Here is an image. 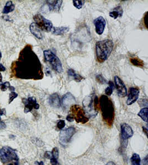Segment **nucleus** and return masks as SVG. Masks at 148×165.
Instances as JSON below:
<instances>
[{
  "mask_svg": "<svg viewBox=\"0 0 148 165\" xmlns=\"http://www.w3.org/2000/svg\"><path fill=\"white\" fill-rule=\"evenodd\" d=\"M12 76L16 78L38 80L44 76L42 65L31 45L21 51L17 60L11 65Z\"/></svg>",
  "mask_w": 148,
  "mask_h": 165,
  "instance_id": "nucleus-1",
  "label": "nucleus"
},
{
  "mask_svg": "<svg viewBox=\"0 0 148 165\" xmlns=\"http://www.w3.org/2000/svg\"><path fill=\"white\" fill-rule=\"evenodd\" d=\"M100 108L104 122L108 127H111L115 118L114 104L108 96L102 95L99 99Z\"/></svg>",
  "mask_w": 148,
  "mask_h": 165,
  "instance_id": "nucleus-2",
  "label": "nucleus"
},
{
  "mask_svg": "<svg viewBox=\"0 0 148 165\" xmlns=\"http://www.w3.org/2000/svg\"><path fill=\"white\" fill-rule=\"evenodd\" d=\"M114 43L110 39L98 41L95 44V53L97 61L103 63L106 61L113 52Z\"/></svg>",
  "mask_w": 148,
  "mask_h": 165,
  "instance_id": "nucleus-3",
  "label": "nucleus"
},
{
  "mask_svg": "<svg viewBox=\"0 0 148 165\" xmlns=\"http://www.w3.org/2000/svg\"><path fill=\"white\" fill-rule=\"evenodd\" d=\"M82 103L83 109L89 117H94L97 116L99 109V101L96 95L92 94L86 97Z\"/></svg>",
  "mask_w": 148,
  "mask_h": 165,
  "instance_id": "nucleus-4",
  "label": "nucleus"
},
{
  "mask_svg": "<svg viewBox=\"0 0 148 165\" xmlns=\"http://www.w3.org/2000/svg\"><path fill=\"white\" fill-rule=\"evenodd\" d=\"M44 58L46 62L49 63L52 68L58 73L63 72L62 62L57 55L52 52L51 50H46L43 52Z\"/></svg>",
  "mask_w": 148,
  "mask_h": 165,
  "instance_id": "nucleus-5",
  "label": "nucleus"
},
{
  "mask_svg": "<svg viewBox=\"0 0 148 165\" xmlns=\"http://www.w3.org/2000/svg\"><path fill=\"white\" fill-rule=\"evenodd\" d=\"M69 112L68 115L71 117L73 121L76 120L77 123L85 124L89 121V118L86 116L84 110L79 105L74 104L72 105Z\"/></svg>",
  "mask_w": 148,
  "mask_h": 165,
  "instance_id": "nucleus-6",
  "label": "nucleus"
},
{
  "mask_svg": "<svg viewBox=\"0 0 148 165\" xmlns=\"http://www.w3.org/2000/svg\"><path fill=\"white\" fill-rule=\"evenodd\" d=\"M0 161L3 163L14 161L18 162L19 158L16 151L10 147H3L0 149Z\"/></svg>",
  "mask_w": 148,
  "mask_h": 165,
  "instance_id": "nucleus-7",
  "label": "nucleus"
},
{
  "mask_svg": "<svg viewBox=\"0 0 148 165\" xmlns=\"http://www.w3.org/2000/svg\"><path fill=\"white\" fill-rule=\"evenodd\" d=\"M33 20L35 21L34 23L39 27L41 30L47 32L51 31L52 29L53 28L52 23L51 21L43 17L42 14H38L34 15Z\"/></svg>",
  "mask_w": 148,
  "mask_h": 165,
  "instance_id": "nucleus-8",
  "label": "nucleus"
},
{
  "mask_svg": "<svg viewBox=\"0 0 148 165\" xmlns=\"http://www.w3.org/2000/svg\"><path fill=\"white\" fill-rule=\"evenodd\" d=\"M76 133V129L73 127L68 128L60 132L59 142L63 147H66Z\"/></svg>",
  "mask_w": 148,
  "mask_h": 165,
  "instance_id": "nucleus-9",
  "label": "nucleus"
},
{
  "mask_svg": "<svg viewBox=\"0 0 148 165\" xmlns=\"http://www.w3.org/2000/svg\"><path fill=\"white\" fill-rule=\"evenodd\" d=\"M22 102L25 104V113L30 112L33 109H38L40 108V105L37 103V99L33 97H31L28 98H23Z\"/></svg>",
  "mask_w": 148,
  "mask_h": 165,
  "instance_id": "nucleus-10",
  "label": "nucleus"
},
{
  "mask_svg": "<svg viewBox=\"0 0 148 165\" xmlns=\"http://www.w3.org/2000/svg\"><path fill=\"white\" fill-rule=\"evenodd\" d=\"M114 82L118 96L121 98L125 97L127 95V89L124 82L118 76H114Z\"/></svg>",
  "mask_w": 148,
  "mask_h": 165,
  "instance_id": "nucleus-11",
  "label": "nucleus"
},
{
  "mask_svg": "<svg viewBox=\"0 0 148 165\" xmlns=\"http://www.w3.org/2000/svg\"><path fill=\"white\" fill-rule=\"evenodd\" d=\"M94 26L95 29V32L98 35H102L104 31L106 26V21L103 16H99L96 18L94 20Z\"/></svg>",
  "mask_w": 148,
  "mask_h": 165,
  "instance_id": "nucleus-12",
  "label": "nucleus"
},
{
  "mask_svg": "<svg viewBox=\"0 0 148 165\" xmlns=\"http://www.w3.org/2000/svg\"><path fill=\"white\" fill-rule=\"evenodd\" d=\"M140 90L137 88L131 87L129 90L128 97L127 101V104L130 105L134 104L135 101L139 98Z\"/></svg>",
  "mask_w": 148,
  "mask_h": 165,
  "instance_id": "nucleus-13",
  "label": "nucleus"
},
{
  "mask_svg": "<svg viewBox=\"0 0 148 165\" xmlns=\"http://www.w3.org/2000/svg\"><path fill=\"white\" fill-rule=\"evenodd\" d=\"M133 131L131 127L127 123L121 125V136L123 141H128L129 138L133 136Z\"/></svg>",
  "mask_w": 148,
  "mask_h": 165,
  "instance_id": "nucleus-14",
  "label": "nucleus"
},
{
  "mask_svg": "<svg viewBox=\"0 0 148 165\" xmlns=\"http://www.w3.org/2000/svg\"><path fill=\"white\" fill-rule=\"evenodd\" d=\"M61 100L63 107L65 108L66 109L71 107L72 105L75 104L74 103H76V100L74 96L69 92L66 93L63 96L62 99Z\"/></svg>",
  "mask_w": 148,
  "mask_h": 165,
  "instance_id": "nucleus-15",
  "label": "nucleus"
},
{
  "mask_svg": "<svg viewBox=\"0 0 148 165\" xmlns=\"http://www.w3.org/2000/svg\"><path fill=\"white\" fill-rule=\"evenodd\" d=\"M49 104L52 107L58 108L61 107L62 100L57 93H53L49 96Z\"/></svg>",
  "mask_w": 148,
  "mask_h": 165,
  "instance_id": "nucleus-16",
  "label": "nucleus"
},
{
  "mask_svg": "<svg viewBox=\"0 0 148 165\" xmlns=\"http://www.w3.org/2000/svg\"><path fill=\"white\" fill-rule=\"evenodd\" d=\"M46 3L48 5L50 11H59L62 5L63 1H47Z\"/></svg>",
  "mask_w": 148,
  "mask_h": 165,
  "instance_id": "nucleus-17",
  "label": "nucleus"
},
{
  "mask_svg": "<svg viewBox=\"0 0 148 165\" xmlns=\"http://www.w3.org/2000/svg\"><path fill=\"white\" fill-rule=\"evenodd\" d=\"M29 30H30L32 34L38 39L41 40L43 38V35L42 34V30L34 23H33L30 25Z\"/></svg>",
  "mask_w": 148,
  "mask_h": 165,
  "instance_id": "nucleus-18",
  "label": "nucleus"
},
{
  "mask_svg": "<svg viewBox=\"0 0 148 165\" xmlns=\"http://www.w3.org/2000/svg\"><path fill=\"white\" fill-rule=\"evenodd\" d=\"M123 14V10L122 7L118 6L113 9L111 11L109 12V16L114 19H117L118 18L122 17Z\"/></svg>",
  "mask_w": 148,
  "mask_h": 165,
  "instance_id": "nucleus-19",
  "label": "nucleus"
},
{
  "mask_svg": "<svg viewBox=\"0 0 148 165\" xmlns=\"http://www.w3.org/2000/svg\"><path fill=\"white\" fill-rule=\"evenodd\" d=\"M68 27L60 26V27H54L52 29L51 31L53 34L55 35H62L66 34L69 31Z\"/></svg>",
  "mask_w": 148,
  "mask_h": 165,
  "instance_id": "nucleus-20",
  "label": "nucleus"
},
{
  "mask_svg": "<svg viewBox=\"0 0 148 165\" xmlns=\"http://www.w3.org/2000/svg\"><path fill=\"white\" fill-rule=\"evenodd\" d=\"M67 73L69 77L73 79L76 82H80L82 81V80L84 79L82 76L77 73L76 71H74V70L72 69H69L67 71Z\"/></svg>",
  "mask_w": 148,
  "mask_h": 165,
  "instance_id": "nucleus-21",
  "label": "nucleus"
},
{
  "mask_svg": "<svg viewBox=\"0 0 148 165\" xmlns=\"http://www.w3.org/2000/svg\"><path fill=\"white\" fill-rule=\"evenodd\" d=\"M14 5L12 3V1H8L4 7L2 12L5 14H7L10 12L13 11L14 10Z\"/></svg>",
  "mask_w": 148,
  "mask_h": 165,
  "instance_id": "nucleus-22",
  "label": "nucleus"
},
{
  "mask_svg": "<svg viewBox=\"0 0 148 165\" xmlns=\"http://www.w3.org/2000/svg\"><path fill=\"white\" fill-rule=\"evenodd\" d=\"M130 61L134 66L140 67V68H143L144 67V62L140 58H137V57L130 58Z\"/></svg>",
  "mask_w": 148,
  "mask_h": 165,
  "instance_id": "nucleus-23",
  "label": "nucleus"
},
{
  "mask_svg": "<svg viewBox=\"0 0 148 165\" xmlns=\"http://www.w3.org/2000/svg\"><path fill=\"white\" fill-rule=\"evenodd\" d=\"M148 107L144 108L140 110L138 114V116H139L144 121L148 122Z\"/></svg>",
  "mask_w": 148,
  "mask_h": 165,
  "instance_id": "nucleus-24",
  "label": "nucleus"
},
{
  "mask_svg": "<svg viewBox=\"0 0 148 165\" xmlns=\"http://www.w3.org/2000/svg\"><path fill=\"white\" fill-rule=\"evenodd\" d=\"M109 86L105 89V94L107 96H111L115 88V85L113 81H109L108 82ZM105 95V96H106Z\"/></svg>",
  "mask_w": 148,
  "mask_h": 165,
  "instance_id": "nucleus-25",
  "label": "nucleus"
},
{
  "mask_svg": "<svg viewBox=\"0 0 148 165\" xmlns=\"http://www.w3.org/2000/svg\"><path fill=\"white\" fill-rule=\"evenodd\" d=\"M140 158L139 155L137 154H134L131 157V162L132 165H140Z\"/></svg>",
  "mask_w": 148,
  "mask_h": 165,
  "instance_id": "nucleus-26",
  "label": "nucleus"
},
{
  "mask_svg": "<svg viewBox=\"0 0 148 165\" xmlns=\"http://www.w3.org/2000/svg\"><path fill=\"white\" fill-rule=\"evenodd\" d=\"M84 3H85L84 1H76V0L73 1V3L74 7L78 10L82 8L83 6Z\"/></svg>",
  "mask_w": 148,
  "mask_h": 165,
  "instance_id": "nucleus-27",
  "label": "nucleus"
},
{
  "mask_svg": "<svg viewBox=\"0 0 148 165\" xmlns=\"http://www.w3.org/2000/svg\"><path fill=\"white\" fill-rule=\"evenodd\" d=\"M52 157L54 159H58L59 157V151L57 147L53 148L51 152Z\"/></svg>",
  "mask_w": 148,
  "mask_h": 165,
  "instance_id": "nucleus-28",
  "label": "nucleus"
},
{
  "mask_svg": "<svg viewBox=\"0 0 148 165\" xmlns=\"http://www.w3.org/2000/svg\"><path fill=\"white\" fill-rule=\"evenodd\" d=\"M95 79L97 82H98L100 84H104L107 83V80L102 75H97Z\"/></svg>",
  "mask_w": 148,
  "mask_h": 165,
  "instance_id": "nucleus-29",
  "label": "nucleus"
},
{
  "mask_svg": "<svg viewBox=\"0 0 148 165\" xmlns=\"http://www.w3.org/2000/svg\"><path fill=\"white\" fill-rule=\"evenodd\" d=\"M10 86H11V85H10V83L8 82V81H6V82L4 83L0 84V89H1V90L2 91L5 92V91H6L7 88H9L10 87Z\"/></svg>",
  "mask_w": 148,
  "mask_h": 165,
  "instance_id": "nucleus-30",
  "label": "nucleus"
},
{
  "mask_svg": "<svg viewBox=\"0 0 148 165\" xmlns=\"http://www.w3.org/2000/svg\"><path fill=\"white\" fill-rule=\"evenodd\" d=\"M66 123L64 120H59L57 123V128L59 130H62L65 127Z\"/></svg>",
  "mask_w": 148,
  "mask_h": 165,
  "instance_id": "nucleus-31",
  "label": "nucleus"
},
{
  "mask_svg": "<svg viewBox=\"0 0 148 165\" xmlns=\"http://www.w3.org/2000/svg\"><path fill=\"white\" fill-rule=\"evenodd\" d=\"M18 94L15 93L14 92H11V93L10 94V98H9V104H10L12 101L14 100V99L17 98Z\"/></svg>",
  "mask_w": 148,
  "mask_h": 165,
  "instance_id": "nucleus-32",
  "label": "nucleus"
},
{
  "mask_svg": "<svg viewBox=\"0 0 148 165\" xmlns=\"http://www.w3.org/2000/svg\"><path fill=\"white\" fill-rule=\"evenodd\" d=\"M50 162L52 165H60V163L58 162V160L53 158H51L50 159Z\"/></svg>",
  "mask_w": 148,
  "mask_h": 165,
  "instance_id": "nucleus-33",
  "label": "nucleus"
},
{
  "mask_svg": "<svg viewBox=\"0 0 148 165\" xmlns=\"http://www.w3.org/2000/svg\"><path fill=\"white\" fill-rule=\"evenodd\" d=\"M45 157L47 158V159H51L52 157L51 152H49V151H47L45 152Z\"/></svg>",
  "mask_w": 148,
  "mask_h": 165,
  "instance_id": "nucleus-34",
  "label": "nucleus"
},
{
  "mask_svg": "<svg viewBox=\"0 0 148 165\" xmlns=\"http://www.w3.org/2000/svg\"><path fill=\"white\" fill-rule=\"evenodd\" d=\"M6 114V109H0V122L1 121V116H3Z\"/></svg>",
  "mask_w": 148,
  "mask_h": 165,
  "instance_id": "nucleus-35",
  "label": "nucleus"
},
{
  "mask_svg": "<svg viewBox=\"0 0 148 165\" xmlns=\"http://www.w3.org/2000/svg\"><path fill=\"white\" fill-rule=\"evenodd\" d=\"M6 128V124L3 122H0V130H2Z\"/></svg>",
  "mask_w": 148,
  "mask_h": 165,
  "instance_id": "nucleus-36",
  "label": "nucleus"
},
{
  "mask_svg": "<svg viewBox=\"0 0 148 165\" xmlns=\"http://www.w3.org/2000/svg\"><path fill=\"white\" fill-rule=\"evenodd\" d=\"M147 16H148V15H147V12H146L145 16H144V23H145L146 28H148V26H147V21H146V20H147Z\"/></svg>",
  "mask_w": 148,
  "mask_h": 165,
  "instance_id": "nucleus-37",
  "label": "nucleus"
},
{
  "mask_svg": "<svg viewBox=\"0 0 148 165\" xmlns=\"http://www.w3.org/2000/svg\"><path fill=\"white\" fill-rule=\"evenodd\" d=\"M6 70L5 67L3 66L2 64L0 63V72H5Z\"/></svg>",
  "mask_w": 148,
  "mask_h": 165,
  "instance_id": "nucleus-38",
  "label": "nucleus"
},
{
  "mask_svg": "<svg viewBox=\"0 0 148 165\" xmlns=\"http://www.w3.org/2000/svg\"><path fill=\"white\" fill-rule=\"evenodd\" d=\"M148 156H146L145 159H143V164L144 165H148Z\"/></svg>",
  "mask_w": 148,
  "mask_h": 165,
  "instance_id": "nucleus-39",
  "label": "nucleus"
},
{
  "mask_svg": "<svg viewBox=\"0 0 148 165\" xmlns=\"http://www.w3.org/2000/svg\"><path fill=\"white\" fill-rule=\"evenodd\" d=\"M115 165V163H114V162H112V161H110V162H108V163H107V165Z\"/></svg>",
  "mask_w": 148,
  "mask_h": 165,
  "instance_id": "nucleus-40",
  "label": "nucleus"
},
{
  "mask_svg": "<svg viewBox=\"0 0 148 165\" xmlns=\"http://www.w3.org/2000/svg\"><path fill=\"white\" fill-rule=\"evenodd\" d=\"M36 163L38 165H43V164H44V163H43V162H42V161L40 162H36Z\"/></svg>",
  "mask_w": 148,
  "mask_h": 165,
  "instance_id": "nucleus-41",
  "label": "nucleus"
},
{
  "mask_svg": "<svg viewBox=\"0 0 148 165\" xmlns=\"http://www.w3.org/2000/svg\"><path fill=\"white\" fill-rule=\"evenodd\" d=\"M0 82H2V76L0 72Z\"/></svg>",
  "mask_w": 148,
  "mask_h": 165,
  "instance_id": "nucleus-42",
  "label": "nucleus"
},
{
  "mask_svg": "<svg viewBox=\"0 0 148 165\" xmlns=\"http://www.w3.org/2000/svg\"><path fill=\"white\" fill-rule=\"evenodd\" d=\"M1 58H2V53H1V51H0V60H1Z\"/></svg>",
  "mask_w": 148,
  "mask_h": 165,
  "instance_id": "nucleus-43",
  "label": "nucleus"
},
{
  "mask_svg": "<svg viewBox=\"0 0 148 165\" xmlns=\"http://www.w3.org/2000/svg\"><path fill=\"white\" fill-rule=\"evenodd\" d=\"M8 165H14L12 163H10V164H9Z\"/></svg>",
  "mask_w": 148,
  "mask_h": 165,
  "instance_id": "nucleus-44",
  "label": "nucleus"
}]
</instances>
